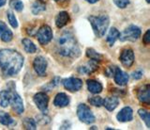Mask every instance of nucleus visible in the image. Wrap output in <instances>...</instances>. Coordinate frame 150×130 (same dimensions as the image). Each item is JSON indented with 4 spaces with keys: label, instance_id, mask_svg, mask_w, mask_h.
Segmentation results:
<instances>
[{
    "label": "nucleus",
    "instance_id": "f257e3e1",
    "mask_svg": "<svg viewBox=\"0 0 150 130\" xmlns=\"http://www.w3.org/2000/svg\"><path fill=\"white\" fill-rule=\"evenodd\" d=\"M23 64V56L12 49L0 50V67L5 76H13L20 72Z\"/></svg>",
    "mask_w": 150,
    "mask_h": 130
},
{
    "label": "nucleus",
    "instance_id": "f03ea898",
    "mask_svg": "<svg viewBox=\"0 0 150 130\" xmlns=\"http://www.w3.org/2000/svg\"><path fill=\"white\" fill-rule=\"evenodd\" d=\"M58 52L64 57H78L80 49L74 37L69 32H64L57 41Z\"/></svg>",
    "mask_w": 150,
    "mask_h": 130
},
{
    "label": "nucleus",
    "instance_id": "7ed1b4c3",
    "mask_svg": "<svg viewBox=\"0 0 150 130\" xmlns=\"http://www.w3.org/2000/svg\"><path fill=\"white\" fill-rule=\"evenodd\" d=\"M90 21V24L93 27V30L98 37H102L107 31L109 26V17L107 15L101 16H90L88 18Z\"/></svg>",
    "mask_w": 150,
    "mask_h": 130
},
{
    "label": "nucleus",
    "instance_id": "20e7f679",
    "mask_svg": "<svg viewBox=\"0 0 150 130\" xmlns=\"http://www.w3.org/2000/svg\"><path fill=\"white\" fill-rule=\"evenodd\" d=\"M77 115L80 121H82L84 124H92L95 122V116L92 113L90 109L86 105L80 104L77 108Z\"/></svg>",
    "mask_w": 150,
    "mask_h": 130
},
{
    "label": "nucleus",
    "instance_id": "39448f33",
    "mask_svg": "<svg viewBox=\"0 0 150 130\" xmlns=\"http://www.w3.org/2000/svg\"><path fill=\"white\" fill-rule=\"evenodd\" d=\"M141 36V29L136 26H129V27L122 32L119 35V39L122 41H135L139 39Z\"/></svg>",
    "mask_w": 150,
    "mask_h": 130
},
{
    "label": "nucleus",
    "instance_id": "423d86ee",
    "mask_svg": "<svg viewBox=\"0 0 150 130\" xmlns=\"http://www.w3.org/2000/svg\"><path fill=\"white\" fill-rule=\"evenodd\" d=\"M37 39L42 45L49 44L53 39V31L49 26H42L37 32Z\"/></svg>",
    "mask_w": 150,
    "mask_h": 130
},
{
    "label": "nucleus",
    "instance_id": "0eeeda50",
    "mask_svg": "<svg viewBox=\"0 0 150 130\" xmlns=\"http://www.w3.org/2000/svg\"><path fill=\"white\" fill-rule=\"evenodd\" d=\"M63 86L65 87V89H67L69 91H78L82 89L83 87V82L81 79L79 78H75V77H69V78H66L63 80Z\"/></svg>",
    "mask_w": 150,
    "mask_h": 130
},
{
    "label": "nucleus",
    "instance_id": "6e6552de",
    "mask_svg": "<svg viewBox=\"0 0 150 130\" xmlns=\"http://www.w3.org/2000/svg\"><path fill=\"white\" fill-rule=\"evenodd\" d=\"M34 102L36 106H38L40 111L43 113L47 112V109H48V103H49V98L47 94L44 92H39V94H35L34 96Z\"/></svg>",
    "mask_w": 150,
    "mask_h": 130
},
{
    "label": "nucleus",
    "instance_id": "1a4fd4ad",
    "mask_svg": "<svg viewBox=\"0 0 150 130\" xmlns=\"http://www.w3.org/2000/svg\"><path fill=\"white\" fill-rule=\"evenodd\" d=\"M35 72L40 76H45L46 69H47V60L43 57H37L33 62Z\"/></svg>",
    "mask_w": 150,
    "mask_h": 130
},
{
    "label": "nucleus",
    "instance_id": "9d476101",
    "mask_svg": "<svg viewBox=\"0 0 150 130\" xmlns=\"http://www.w3.org/2000/svg\"><path fill=\"white\" fill-rule=\"evenodd\" d=\"M11 104H12L13 110L15 111L17 114H22L23 112V100L20 97L16 91H11Z\"/></svg>",
    "mask_w": 150,
    "mask_h": 130
},
{
    "label": "nucleus",
    "instance_id": "9b49d317",
    "mask_svg": "<svg viewBox=\"0 0 150 130\" xmlns=\"http://www.w3.org/2000/svg\"><path fill=\"white\" fill-rule=\"evenodd\" d=\"M120 60H121V63L123 64L125 67H127V68L130 67L134 62L133 51L131 49H124L121 52Z\"/></svg>",
    "mask_w": 150,
    "mask_h": 130
},
{
    "label": "nucleus",
    "instance_id": "f8f14e48",
    "mask_svg": "<svg viewBox=\"0 0 150 130\" xmlns=\"http://www.w3.org/2000/svg\"><path fill=\"white\" fill-rule=\"evenodd\" d=\"M137 97L140 100V102L149 105L150 103V86L149 85H144L141 87L137 91Z\"/></svg>",
    "mask_w": 150,
    "mask_h": 130
},
{
    "label": "nucleus",
    "instance_id": "ddd939ff",
    "mask_svg": "<svg viewBox=\"0 0 150 130\" xmlns=\"http://www.w3.org/2000/svg\"><path fill=\"white\" fill-rule=\"evenodd\" d=\"M114 78H115V82L117 85L125 86L127 83H128L129 76L122 70H120L118 67H115V70L114 73Z\"/></svg>",
    "mask_w": 150,
    "mask_h": 130
},
{
    "label": "nucleus",
    "instance_id": "4468645a",
    "mask_svg": "<svg viewBox=\"0 0 150 130\" xmlns=\"http://www.w3.org/2000/svg\"><path fill=\"white\" fill-rule=\"evenodd\" d=\"M13 34L11 30L7 26L4 22L0 21V39L5 43H8L12 40Z\"/></svg>",
    "mask_w": 150,
    "mask_h": 130
},
{
    "label": "nucleus",
    "instance_id": "2eb2a0df",
    "mask_svg": "<svg viewBox=\"0 0 150 130\" xmlns=\"http://www.w3.org/2000/svg\"><path fill=\"white\" fill-rule=\"evenodd\" d=\"M132 117H133V111L129 106H126V108L122 109L116 116L117 120L122 123L129 122V121L132 120Z\"/></svg>",
    "mask_w": 150,
    "mask_h": 130
},
{
    "label": "nucleus",
    "instance_id": "dca6fc26",
    "mask_svg": "<svg viewBox=\"0 0 150 130\" xmlns=\"http://www.w3.org/2000/svg\"><path fill=\"white\" fill-rule=\"evenodd\" d=\"M98 69V64L97 61L95 60H90L89 62H87L86 65L81 66L79 68V73L83 74V75H90L93 72H95Z\"/></svg>",
    "mask_w": 150,
    "mask_h": 130
},
{
    "label": "nucleus",
    "instance_id": "f3484780",
    "mask_svg": "<svg viewBox=\"0 0 150 130\" xmlns=\"http://www.w3.org/2000/svg\"><path fill=\"white\" fill-rule=\"evenodd\" d=\"M69 103V98L67 94H63V92H60V94H56L55 98L54 100V105L55 106H58V108H64V106H67Z\"/></svg>",
    "mask_w": 150,
    "mask_h": 130
},
{
    "label": "nucleus",
    "instance_id": "a211bd4d",
    "mask_svg": "<svg viewBox=\"0 0 150 130\" xmlns=\"http://www.w3.org/2000/svg\"><path fill=\"white\" fill-rule=\"evenodd\" d=\"M69 21V16L68 14V12L66 11H61L58 13V15L56 16L55 19V25L57 27L61 29V27L65 26L66 25L68 24Z\"/></svg>",
    "mask_w": 150,
    "mask_h": 130
},
{
    "label": "nucleus",
    "instance_id": "6ab92c4d",
    "mask_svg": "<svg viewBox=\"0 0 150 130\" xmlns=\"http://www.w3.org/2000/svg\"><path fill=\"white\" fill-rule=\"evenodd\" d=\"M102 105L105 106V108L108 110H114L117 106H118V99L116 97L114 96H111V97H107L104 100H103V103Z\"/></svg>",
    "mask_w": 150,
    "mask_h": 130
},
{
    "label": "nucleus",
    "instance_id": "aec40b11",
    "mask_svg": "<svg viewBox=\"0 0 150 130\" xmlns=\"http://www.w3.org/2000/svg\"><path fill=\"white\" fill-rule=\"evenodd\" d=\"M87 89L94 94H98L102 91V85L96 80H88L87 81Z\"/></svg>",
    "mask_w": 150,
    "mask_h": 130
},
{
    "label": "nucleus",
    "instance_id": "412c9836",
    "mask_svg": "<svg viewBox=\"0 0 150 130\" xmlns=\"http://www.w3.org/2000/svg\"><path fill=\"white\" fill-rule=\"evenodd\" d=\"M11 91H2L0 92V105H1V106L7 108L11 104Z\"/></svg>",
    "mask_w": 150,
    "mask_h": 130
},
{
    "label": "nucleus",
    "instance_id": "4be33fe9",
    "mask_svg": "<svg viewBox=\"0 0 150 130\" xmlns=\"http://www.w3.org/2000/svg\"><path fill=\"white\" fill-rule=\"evenodd\" d=\"M119 31L117 30L115 27H112V29H110L109 33H108L107 35V43L109 44L110 46H112V44H114L115 43V41L119 38Z\"/></svg>",
    "mask_w": 150,
    "mask_h": 130
},
{
    "label": "nucleus",
    "instance_id": "5701e85b",
    "mask_svg": "<svg viewBox=\"0 0 150 130\" xmlns=\"http://www.w3.org/2000/svg\"><path fill=\"white\" fill-rule=\"evenodd\" d=\"M46 10V7H45V4L40 1V0H38L36 1L32 6V12L34 14H39V13L44 11Z\"/></svg>",
    "mask_w": 150,
    "mask_h": 130
},
{
    "label": "nucleus",
    "instance_id": "b1692460",
    "mask_svg": "<svg viewBox=\"0 0 150 130\" xmlns=\"http://www.w3.org/2000/svg\"><path fill=\"white\" fill-rule=\"evenodd\" d=\"M23 48H25V50L27 53H35L36 50H37L36 45L29 39H23Z\"/></svg>",
    "mask_w": 150,
    "mask_h": 130
},
{
    "label": "nucleus",
    "instance_id": "393cba45",
    "mask_svg": "<svg viewBox=\"0 0 150 130\" xmlns=\"http://www.w3.org/2000/svg\"><path fill=\"white\" fill-rule=\"evenodd\" d=\"M14 123L13 119L11 117V115L6 113L5 111H0V124L4 125H11Z\"/></svg>",
    "mask_w": 150,
    "mask_h": 130
},
{
    "label": "nucleus",
    "instance_id": "a878e982",
    "mask_svg": "<svg viewBox=\"0 0 150 130\" xmlns=\"http://www.w3.org/2000/svg\"><path fill=\"white\" fill-rule=\"evenodd\" d=\"M138 114L140 115V117L144 120V122L146 124L147 128H150V116L147 110L145 109H139Z\"/></svg>",
    "mask_w": 150,
    "mask_h": 130
},
{
    "label": "nucleus",
    "instance_id": "bb28decb",
    "mask_svg": "<svg viewBox=\"0 0 150 130\" xmlns=\"http://www.w3.org/2000/svg\"><path fill=\"white\" fill-rule=\"evenodd\" d=\"M86 56L88 58H90V59L95 60V61H100L102 57L100 54H98L93 49H87L86 50Z\"/></svg>",
    "mask_w": 150,
    "mask_h": 130
},
{
    "label": "nucleus",
    "instance_id": "cd10ccee",
    "mask_svg": "<svg viewBox=\"0 0 150 130\" xmlns=\"http://www.w3.org/2000/svg\"><path fill=\"white\" fill-rule=\"evenodd\" d=\"M23 125L25 126V129H29V130H35L37 128V125H36L35 121L33 120V119H30V118L23 119Z\"/></svg>",
    "mask_w": 150,
    "mask_h": 130
},
{
    "label": "nucleus",
    "instance_id": "c85d7f7f",
    "mask_svg": "<svg viewBox=\"0 0 150 130\" xmlns=\"http://www.w3.org/2000/svg\"><path fill=\"white\" fill-rule=\"evenodd\" d=\"M9 6L17 11H21L23 9V4L21 0H11L9 1Z\"/></svg>",
    "mask_w": 150,
    "mask_h": 130
},
{
    "label": "nucleus",
    "instance_id": "c756f323",
    "mask_svg": "<svg viewBox=\"0 0 150 130\" xmlns=\"http://www.w3.org/2000/svg\"><path fill=\"white\" fill-rule=\"evenodd\" d=\"M7 17H8V20L9 22V24H11V26L12 27H14V29H16V27L18 26V23H17V19H16L15 15L13 14V12L11 11H7Z\"/></svg>",
    "mask_w": 150,
    "mask_h": 130
},
{
    "label": "nucleus",
    "instance_id": "7c9ffc66",
    "mask_svg": "<svg viewBox=\"0 0 150 130\" xmlns=\"http://www.w3.org/2000/svg\"><path fill=\"white\" fill-rule=\"evenodd\" d=\"M89 103L95 106H102L103 99L100 96H93L91 98H89Z\"/></svg>",
    "mask_w": 150,
    "mask_h": 130
},
{
    "label": "nucleus",
    "instance_id": "2f4dec72",
    "mask_svg": "<svg viewBox=\"0 0 150 130\" xmlns=\"http://www.w3.org/2000/svg\"><path fill=\"white\" fill-rule=\"evenodd\" d=\"M114 2L118 8L124 9L128 6V4L129 3V0H114Z\"/></svg>",
    "mask_w": 150,
    "mask_h": 130
},
{
    "label": "nucleus",
    "instance_id": "473e14b6",
    "mask_svg": "<svg viewBox=\"0 0 150 130\" xmlns=\"http://www.w3.org/2000/svg\"><path fill=\"white\" fill-rule=\"evenodd\" d=\"M143 41H144V44H148L150 43V30L149 29L145 32V34L143 38Z\"/></svg>",
    "mask_w": 150,
    "mask_h": 130
},
{
    "label": "nucleus",
    "instance_id": "72a5a7b5",
    "mask_svg": "<svg viewBox=\"0 0 150 130\" xmlns=\"http://www.w3.org/2000/svg\"><path fill=\"white\" fill-rule=\"evenodd\" d=\"M115 67L116 66H111V67H108L107 70L105 72L106 76H114V73H115Z\"/></svg>",
    "mask_w": 150,
    "mask_h": 130
},
{
    "label": "nucleus",
    "instance_id": "f704fd0d",
    "mask_svg": "<svg viewBox=\"0 0 150 130\" xmlns=\"http://www.w3.org/2000/svg\"><path fill=\"white\" fill-rule=\"evenodd\" d=\"M143 76V73L141 71H137V72H134L132 74V77L134 79H140V78H142Z\"/></svg>",
    "mask_w": 150,
    "mask_h": 130
},
{
    "label": "nucleus",
    "instance_id": "c9c22d12",
    "mask_svg": "<svg viewBox=\"0 0 150 130\" xmlns=\"http://www.w3.org/2000/svg\"><path fill=\"white\" fill-rule=\"evenodd\" d=\"M6 1H7V0H0V8L6 4Z\"/></svg>",
    "mask_w": 150,
    "mask_h": 130
},
{
    "label": "nucleus",
    "instance_id": "e433bc0d",
    "mask_svg": "<svg viewBox=\"0 0 150 130\" xmlns=\"http://www.w3.org/2000/svg\"><path fill=\"white\" fill-rule=\"evenodd\" d=\"M86 1L88 2V3H90V4H94V3H96V2H98V0H86Z\"/></svg>",
    "mask_w": 150,
    "mask_h": 130
},
{
    "label": "nucleus",
    "instance_id": "4c0bfd02",
    "mask_svg": "<svg viewBox=\"0 0 150 130\" xmlns=\"http://www.w3.org/2000/svg\"><path fill=\"white\" fill-rule=\"evenodd\" d=\"M146 2H147V3H149V2H150V0H146Z\"/></svg>",
    "mask_w": 150,
    "mask_h": 130
}]
</instances>
